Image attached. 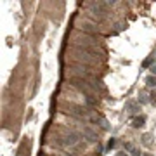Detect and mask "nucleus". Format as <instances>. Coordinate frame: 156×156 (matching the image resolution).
Instances as JSON below:
<instances>
[{
    "instance_id": "nucleus-4",
    "label": "nucleus",
    "mask_w": 156,
    "mask_h": 156,
    "mask_svg": "<svg viewBox=\"0 0 156 156\" xmlns=\"http://www.w3.org/2000/svg\"><path fill=\"white\" fill-rule=\"evenodd\" d=\"M125 109H127L128 113H130V115H135V113H139V104H137V102H135V101H128L127 102V106H125Z\"/></svg>"
},
{
    "instance_id": "nucleus-3",
    "label": "nucleus",
    "mask_w": 156,
    "mask_h": 156,
    "mask_svg": "<svg viewBox=\"0 0 156 156\" xmlns=\"http://www.w3.org/2000/svg\"><path fill=\"white\" fill-rule=\"evenodd\" d=\"M78 139H80V135L76 134V132H68L66 135H62V139L57 140V144H61V146H73V144H76Z\"/></svg>"
},
{
    "instance_id": "nucleus-15",
    "label": "nucleus",
    "mask_w": 156,
    "mask_h": 156,
    "mask_svg": "<svg viewBox=\"0 0 156 156\" xmlns=\"http://www.w3.org/2000/svg\"><path fill=\"white\" fill-rule=\"evenodd\" d=\"M153 73H154V75H156V64H154V66H153Z\"/></svg>"
},
{
    "instance_id": "nucleus-9",
    "label": "nucleus",
    "mask_w": 156,
    "mask_h": 156,
    "mask_svg": "<svg viewBox=\"0 0 156 156\" xmlns=\"http://www.w3.org/2000/svg\"><path fill=\"white\" fill-rule=\"evenodd\" d=\"M153 62H154V59H153V57H147V59H146V61L144 62H142V68H147V66H149V64H153Z\"/></svg>"
},
{
    "instance_id": "nucleus-2",
    "label": "nucleus",
    "mask_w": 156,
    "mask_h": 156,
    "mask_svg": "<svg viewBox=\"0 0 156 156\" xmlns=\"http://www.w3.org/2000/svg\"><path fill=\"white\" fill-rule=\"evenodd\" d=\"M73 57L75 59H78V61H82L83 64H94L95 62V57L94 56H87V52H83V50H80L78 47H75V54H73Z\"/></svg>"
},
{
    "instance_id": "nucleus-8",
    "label": "nucleus",
    "mask_w": 156,
    "mask_h": 156,
    "mask_svg": "<svg viewBox=\"0 0 156 156\" xmlns=\"http://www.w3.org/2000/svg\"><path fill=\"white\" fill-rule=\"evenodd\" d=\"M142 142H144L146 146H149L151 142H153V137H151L149 134H146V135H142Z\"/></svg>"
},
{
    "instance_id": "nucleus-5",
    "label": "nucleus",
    "mask_w": 156,
    "mask_h": 156,
    "mask_svg": "<svg viewBox=\"0 0 156 156\" xmlns=\"http://www.w3.org/2000/svg\"><path fill=\"white\" fill-rule=\"evenodd\" d=\"M146 123V116H142V115H139V116L134 118V122H132V127L134 128H140L142 125Z\"/></svg>"
},
{
    "instance_id": "nucleus-13",
    "label": "nucleus",
    "mask_w": 156,
    "mask_h": 156,
    "mask_svg": "<svg viewBox=\"0 0 156 156\" xmlns=\"http://www.w3.org/2000/svg\"><path fill=\"white\" fill-rule=\"evenodd\" d=\"M116 156H127V154H125V153H122V151H120V153H116Z\"/></svg>"
},
{
    "instance_id": "nucleus-11",
    "label": "nucleus",
    "mask_w": 156,
    "mask_h": 156,
    "mask_svg": "<svg viewBox=\"0 0 156 156\" xmlns=\"http://www.w3.org/2000/svg\"><path fill=\"white\" fill-rule=\"evenodd\" d=\"M113 146H115V139H111L109 142H108V149H111Z\"/></svg>"
},
{
    "instance_id": "nucleus-1",
    "label": "nucleus",
    "mask_w": 156,
    "mask_h": 156,
    "mask_svg": "<svg viewBox=\"0 0 156 156\" xmlns=\"http://www.w3.org/2000/svg\"><path fill=\"white\" fill-rule=\"evenodd\" d=\"M61 108H66L64 111L73 113V115H76V116H82V118L87 116V108H83V106H78V104H64V102H62Z\"/></svg>"
},
{
    "instance_id": "nucleus-12",
    "label": "nucleus",
    "mask_w": 156,
    "mask_h": 156,
    "mask_svg": "<svg viewBox=\"0 0 156 156\" xmlns=\"http://www.w3.org/2000/svg\"><path fill=\"white\" fill-rule=\"evenodd\" d=\"M147 101V97H146V94H140V102H146Z\"/></svg>"
},
{
    "instance_id": "nucleus-6",
    "label": "nucleus",
    "mask_w": 156,
    "mask_h": 156,
    "mask_svg": "<svg viewBox=\"0 0 156 156\" xmlns=\"http://www.w3.org/2000/svg\"><path fill=\"white\" fill-rule=\"evenodd\" d=\"M83 132H85V135H87V139H89L90 142H95V140H97V135H95V132H94V130H90L89 127H85Z\"/></svg>"
},
{
    "instance_id": "nucleus-14",
    "label": "nucleus",
    "mask_w": 156,
    "mask_h": 156,
    "mask_svg": "<svg viewBox=\"0 0 156 156\" xmlns=\"http://www.w3.org/2000/svg\"><path fill=\"white\" fill-rule=\"evenodd\" d=\"M134 156H140V153H139V151H135V153H134Z\"/></svg>"
},
{
    "instance_id": "nucleus-7",
    "label": "nucleus",
    "mask_w": 156,
    "mask_h": 156,
    "mask_svg": "<svg viewBox=\"0 0 156 156\" xmlns=\"http://www.w3.org/2000/svg\"><path fill=\"white\" fill-rule=\"evenodd\" d=\"M146 83H147V87H156V76L154 75H153V76L149 75V76L146 78Z\"/></svg>"
},
{
    "instance_id": "nucleus-16",
    "label": "nucleus",
    "mask_w": 156,
    "mask_h": 156,
    "mask_svg": "<svg viewBox=\"0 0 156 156\" xmlns=\"http://www.w3.org/2000/svg\"><path fill=\"white\" fill-rule=\"evenodd\" d=\"M144 156H151V154H144Z\"/></svg>"
},
{
    "instance_id": "nucleus-10",
    "label": "nucleus",
    "mask_w": 156,
    "mask_h": 156,
    "mask_svg": "<svg viewBox=\"0 0 156 156\" xmlns=\"http://www.w3.org/2000/svg\"><path fill=\"white\" fill-rule=\"evenodd\" d=\"M151 104H153V106H156V90L151 94Z\"/></svg>"
}]
</instances>
